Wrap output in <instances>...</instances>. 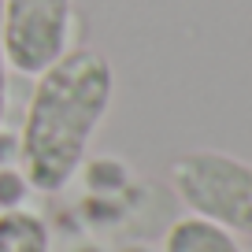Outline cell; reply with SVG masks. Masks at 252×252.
<instances>
[{"label": "cell", "instance_id": "5b68a950", "mask_svg": "<svg viewBox=\"0 0 252 252\" xmlns=\"http://www.w3.org/2000/svg\"><path fill=\"white\" fill-rule=\"evenodd\" d=\"M0 252H48V226L30 208L0 212Z\"/></svg>", "mask_w": 252, "mask_h": 252}, {"label": "cell", "instance_id": "6da1fadb", "mask_svg": "<svg viewBox=\"0 0 252 252\" xmlns=\"http://www.w3.org/2000/svg\"><path fill=\"white\" fill-rule=\"evenodd\" d=\"M115 96V71L96 48H67L37 74L19 134L23 178L37 193H60L78 174L96 126Z\"/></svg>", "mask_w": 252, "mask_h": 252}, {"label": "cell", "instance_id": "52a82bcc", "mask_svg": "<svg viewBox=\"0 0 252 252\" xmlns=\"http://www.w3.org/2000/svg\"><path fill=\"white\" fill-rule=\"evenodd\" d=\"M8 111V52H4V8H0V123Z\"/></svg>", "mask_w": 252, "mask_h": 252}, {"label": "cell", "instance_id": "277c9868", "mask_svg": "<svg viewBox=\"0 0 252 252\" xmlns=\"http://www.w3.org/2000/svg\"><path fill=\"white\" fill-rule=\"evenodd\" d=\"M163 252H241V245L234 241L230 230L215 226L200 215H186L167 230Z\"/></svg>", "mask_w": 252, "mask_h": 252}, {"label": "cell", "instance_id": "8992f818", "mask_svg": "<svg viewBox=\"0 0 252 252\" xmlns=\"http://www.w3.org/2000/svg\"><path fill=\"white\" fill-rule=\"evenodd\" d=\"M26 193H30V186H26L23 171L0 167V212H8V208H23Z\"/></svg>", "mask_w": 252, "mask_h": 252}, {"label": "cell", "instance_id": "ba28073f", "mask_svg": "<svg viewBox=\"0 0 252 252\" xmlns=\"http://www.w3.org/2000/svg\"><path fill=\"white\" fill-rule=\"evenodd\" d=\"M15 156H19V137H11V134H0V167H8Z\"/></svg>", "mask_w": 252, "mask_h": 252}, {"label": "cell", "instance_id": "7a4b0ae2", "mask_svg": "<svg viewBox=\"0 0 252 252\" xmlns=\"http://www.w3.org/2000/svg\"><path fill=\"white\" fill-rule=\"evenodd\" d=\"M174 193L193 215L252 237V163L226 152H182L167 167Z\"/></svg>", "mask_w": 252, "mask_h": 252}, {"label": "cell", "instance_id": "3957f363", "mask_svg": "<svg viewBox=\"0 0 252 252\" xmlns=\"http://www.w3.org/2000/svg\"><path fill=\"white\" fill-rule=\"evenodd\" d=\"M4 8V52L19 74H41L67 52L71 0H0Z\"/></svg>", "mask_w": 252, "mask_h": 252}]
</instances>
